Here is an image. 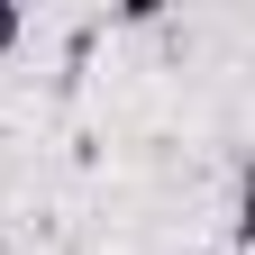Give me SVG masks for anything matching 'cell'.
Returning a JSON list of instances; mask_svg holds the SVG:
<instances>
[{
	"instance_id": "6da1fadb",
	"label": "cell",
	"mask_w": 255,
	"mask_h": 255,
	"mask_svg": "<svg viewBox=\"0 0 255 255\" xmlns=\"http://www.w3.org/2000/svg\"><path fill=\"white\" fill-rule=\"evenodd\" d=\"M9 46H18V9L0 0V55H9Z\"/></svg>"
}]
</instances>
